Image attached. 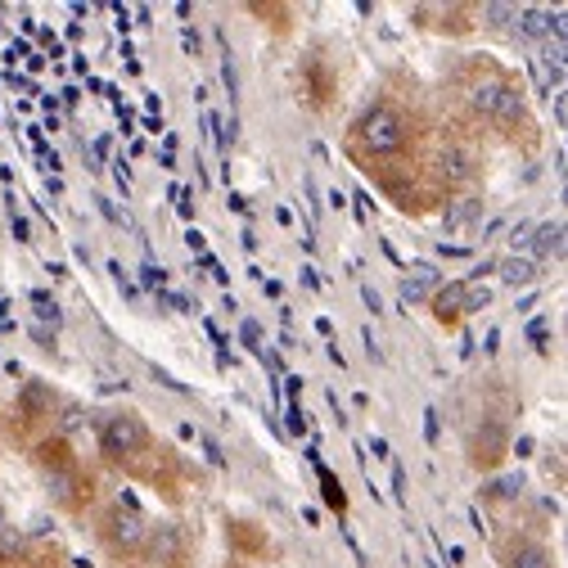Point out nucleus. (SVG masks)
Segmentation results:
<instances>
[{"label": "nucleus", "mask_w": 568, "mask_h": 568, "mask_svg": "<svg viewBox=\"0 0 568 568\" xmlns=\"http://www.w3.org/2000/svg\"><path fill=\"white\" fill-rule=\"evenodd\" d=\"M347 145L366 163L402 159L415 145V118L393 100H375V104H366L357 113V122L347 126Z\"/></svg>", "instance_id": "1"}, {"label": "nucleus", "mask_w": 568, "mask_h": 568, "mask_svg": "<svg viewBox=\"0 0 568 568\" xmlns=\"http://www.w3.org/2000/svg\"><path fill=\"white\" fill-rule=\"evenodd\" d=\"M32 465H37V478H41L45 496H50L59 510L78 515V510L91 506V478L82 474V465L73 456H68L63 443H41L37 456H32Z\"/></svg>", "instance_id": "2"}, {"label": "nucleus", "mask_w": 568, "mask_h": 568, "mask_svg": "<svg viewBox=\"0 0 568 568\" xmlns=\"http://www.w3.org/2000/svg\"><path fill=\"white\" fill-rule=\"evenodd\" d=\"M95 532L113 559H140L145 555V541H150V519L140 515V506L131 496H113V501L100 510Z\"/></svg>", "instance_id": "3"}, {"label": "nucleus", "mask_w": 568, "mask_h": 568, "mask_svg": "<svg viewBox=\"0 0 568 568\" xmlns=\"http://www.w3.org/2000/svg\"><path fill=\"white\" fill-rule=\"evenodd\" d=\"M95 443H100V456L109 460V465H131V460H140L150 452V424H145V415L140 410H109V415H100V424H95Z\"/></svg>", "instance_id": "4"}, {"label": "nucleus", "mask_w": 568, "mask_h": 568, "mask_svg": "<svg viewBox=\"0 0 568 568\" xmlns=\"http://www.w3.org/2000/svg\"><path fill=\"white\" fill-rule=\"evenodd\" d=\"M487 303H491V290H487V284L452 280L447 290H438V294L429 298V312H434V321H438L443 329H452V325H460L469 312H483Z\"/></svg>", "instance_id": "5"}, {"label": "nucleus", "mask_w": 568, "mask_h": 568, "mask_svg": "<svg viewBox=\"0 0 568 568\" xmlns=\"http://www.w3.org/2000/svg\"><path fill=\"white\" fill-rule=\"evenodd\" d=\"M506 456H510V434H506V424L496 419V415H487L478 429L469 434V465L478 469V474H496L506 465Z\"/></svg>", "instance_id": "6"}, {"label": "nucleus", "mask_w": 568, "mask_h": 568, "mask_svg": "<svg viewBox=\"0 0 568 568\" xmlns=\"http://www.w3.org/2000/svg\"><path fill=\"white\" fill-rule=\"evenodd\" d=\"M487 126H496L501 135L528 131V95H524V87H519L510 73L501 78V87H496V100H491V109H487Z\"/></svg>", "instance_id": "7"}, {"label": "nucleus", "mask_w": 568, "mask_h": 568, "mask_svg": "<svg viewBox=\"0 0 568 568\" xmlns=\"http://www.w3.org/2000/svg\"><path fill=\"white\" fill-rule=\"evenodd\" d=\"M496 564L501 568H559L550 546L528 537V532H515L510 541H501V550H496Z\"/></svg>", "instance_id": "8"}, {"label": "nucleus", "mask_w": 568, "mask_h": 568, "mask_svg": "<svg viewBox=\"0 0 568 568\" xmlns=\"http://www.w3.org/2000/svg\"><path fill=\"white\" fill-rule=\"evenodd\" d=\"M564 222H541V226H532L528 231V240H524V248H528V262H559L564 257Z\"/></svg>", "instance_id": "9"}, {"label": "nucleus", "mask_w": 568, "mask_h": 568, "mask_svg": "<svg viewBox=\"0 0 568 568\" xmlns=\"http://www.w3.org/2000/svg\"><path fill=\"white\" fill-rule=\"evenodd\" d=\"M19 410H23V419H45L54 410V388L45 379H28L19 393Z\"/></svg>", "instance_id": "10"}, {"label": "nucleus", "mask_w": 568, "mask_h": 568, "mask_svg": "<svg viewBox=\"0 0 568 568\" xmlns=\"http://www.w3.org/2000/svg\"><path fill=\"white\" fill-rule=\"evenodd\" d=\"M443 176H447V185H469V181L478 176L474 154H469V150H460V145H452V150L443 154Z\"/></svg>", "instance_id": "11"}, {"label": "nucleus", "mask_w": 568, "mask_h": 568, "mask_svg": "<svg viewBox=\"0 0 568 568\" xmlns=\"http://www.w3.org/2000/svg\"><path fill=\"white\" fill-rule=\"evenodd\" d=\"M478 217H483V199H474V194H469V199L447 203V217H443V222H447V231H469Z\"/></svg>", "instance_id": "12"}, {"label": "nucleus", "mask_w": 568, "mask_h": 568, "mask_svg": "<svg viewBox=\"0 0 568 568\" xmlns=\"http://www.w3.org/2000/svg\"><path fill=\"white\" fill-rule=\"evenodd\" d=\"M524 496V474H496L483 483V501H515Z\"/></svg>", "instance_id": "13"}, {"label": "nucleus", "mask_w": 568, "mask_h": 568, "mask_svg": "<svg viewBox=\"0 0 568 568\" xmlns=\"http://www.w3.org/2000/svg\"><path fill=\"white\" fill-rule=\"evenodd\" d=\"M496 271H501L506 284H537L541 280V266L528 257H506V262H496Z\"/></svg>", "instance_id": "14"}, {"label": "nucleus", "mask_w": 568, "mask_h": 568, "mask_svg": "<svg viewBox=\"0 0 568 568\" xmlns=\"http://www.w3.org/2000/svg\"><path fill=\"white\" fill-rule=\"evenodd\" d=\"M519 19V6H506V0H491V6H483V23L487 28H506Z\"/></svg>", "instance_id": "15"}, {"label": "nucleus", "mask_w": 568, "mask_h": 568, "mask_svg": "<svg viewBox=\"0 0 568 568\" xmlns=\"http://www.w3.org/2000/svg\"><path fill=\"white\" fill-rule=\"evenodd\" d=\"M19 555H23V532L6 528V532H0V559H19Z\"/></svg>", "instance_id": "16"}, {"label": "nucleus", "mask_w": 568, "mask_h": 568, "mask_svg": "<svg viewBox=\"0 0 568 568\" xmlns=\"http://www.w3.org/2000/svg\"><path fill=\"white\" fill-rule=\"evenodd\" d=\"M82 424H87V410H82V406H63V419H59L63 434H78Z\"/></svg>", "instance_id": "17"}, {"label": "nucleus", "mask_w": 568, "mask_h": 568, "mask_svg": "<svg viewBox=\"0 0 568 568\" xmlns=\"http://www.w3.org/2000/svg\"><path fill=\"white\" fill-rule=\"evenodd\" d=\"M438 438H443V429H438V410L429 406V410H424V443L438 447Z\"/></svg>", "instance_id": "18"}, {"label": "nucleus", "mask_w": 568, "mask_h": 568, "mask_svg": "<svg viewBox=\"0 0 568 568\" xmlns=\"http://www.w3.org/2000/svg\"><path fill=\"white\" fill-rule=\"evenodd\" d=\"M140 280H145V290H154V294H159V290H163V280H168V275H163L159 266H150V262H145V266H140Z\"/></svg>", "instance_id": "19"}, {"label": "nucleus", "mask_w": 568, "mask_h": 568, "mask_svg": "<svg viewBox=\"0 0 568 568\" xmlns=\"http://www.w3.org/2000/svg\"><path fill=\"white\" fill-rule=\"evenodd\" d=\"M172 199H181V203H176V212L190 222V217H194V190H181V185H176V190H172Z\"/></svg>", "instance_id": "20"}, {"label": "nucleus", "mask_w": 568, "mask_h": 568, "mask_svg": "<svg viewBox=\"0 0 568 568\" xmlns=\"http://www.w3.org/2000/svg\"><path fill=\"white\" fill-rule=\"evenodd\" d=\"M528 338L537 343V352L546 357V352H550V347H546V343H550V334H546V325H541V321H532V325H528Z\"/></svg>", "instance_id": "21"}, {"label": "nucleus", "mask_w": 568, "mask_h": 568, "mask_svg": "<svg viewBox=\"0 0 568 568\" xmlns=\"http://www.w3.org/2000/svg\"><path fill=\"white\" fill-rule=\"evenodd\" d=\"M10 226H14V240H19V244H32V231H28V217H19V212H10Z\"/></svg>", "instance_id": "22"}, {"label": "nucleus", "mask_w": 568, "mask_h": 568, "mask_svg": "<svg viewBox=\"0 0 568 568\" xmlns=\"http://www.w3.org/2000/svg\"><path fill=\"white\" fill-rule=\"evenodd\" d=\"M290 434H307V415L298 406H290Z\"/></svg>", "instance_id": "23"}, {"label": "nucleus", "mask_w": 568, "mask_h": 568, "mask_svg": "<svg viewBox=\"0 0 568 568\" xmlns=\"http://www.w3.org/2000/svg\"><path fill=\"white\" fill-rule=\"evenodd\" d=\"M240 338H244V343H248V347L257 352V338H262V334H257V325H253V321H244V329H240Z\"/></svg>", "instance_id": "24"}, {"label": "nucleus", "mask_w": 568, "mask_h": 568, "mask_svg": "<svg viewBox=\"0 0 568 568\" xmlns=\"http://www.w3.org/2000/svg\"><path fill=\"white\" fill-rule=\"evenodd\" d=\"M185 244H190V253H207V248H203V244H207V240H203V235H199V231H190V235H185Z\"/></svg>", "instance_id": "25"}, {"label": "nucleus", "mask_w": 568, "mask_h": 568, "mask_svg": "<svg viewBox=\"0 0 568 568\" xmlns=\"http://www.w3.org/2000/svg\"><path fill=\"white\" fill-rule=\"evenodd\" d=\"M203 452H207L212 465H222V452H217V443H212V438H203Z\"/></svg>", "instance_id": "26"}, {"label": "nucleus", "mask_w": 568, "mask_h": 568, "mask_svg": "<svg viewBox=\"0 0 568 568\" xmlns=\"http://www.w3.org/2000/svg\"><path fill=\"white\" fill-rule=\"evenodd\" d=\"M303 284H307V290H321V275L312 266H303Z\"/></svg>", "instance_id": "27"}, {"label": "nucleus", "mask_w": 568, "mask_h": 568, "mask_svg": "<svg viewBox=\"0 0 568 568\" xmlns=\"http://www.w3.org/2000/svg\"><path fill=\"white\" fill-rule=\"evenodd\" d=\"M32 303H37V307H54V298H50L45 290H32Z\"/></svg>", "instance_id": "28"}, {"label": "nucleus", "mask_w": 568, "mask_h": 568, "mask_svg": "<svg viewBox=\"0 0 568 568\" xmlns=\"http://www.w3.org/2000/svg\"><path fill=\"white\" fill-rule=\"evenodd\" d=\"M469 528H474V532H478V537H483V528H487V524H483V515H478V510H474V506H469Z\"/></svg>", "instance_id": "29"}, {"label": "nucleus", "mask_w": 568, "mask_h": 568, "mask_svg": "<svg viewBox=\"0 0 568 568\" xmlns=\"http://www.w3.org/2000/svg\"><path fill=\"white\" fill-rule=\"evenodd\" d=\"M362 298H366L371 312H379V294H375V290H362Z\"/></svg>", "instance_id": "30"}, {"label": "nucleus", "mask_w": 568, "mask_h": 568, "mask_svg": "<svg viewBox=\"0 0 568 568\" xmlns=\"http://www.w3.org/2000/svg\"><path fill=\"white\" fill-rule=\"evenodd\" d=\"M510 452H515V456H528V452H532V438H519Z\"/></svg>", "instance_id": "31"}, {"label": "nucleus", "mask_w": 568, "mask_h": 568, "mask_svg": "<svg viewBox=\"0 0 568 568\" xmlns=\"http://www.w3.org/2000/svg\"><path fill=\"white\" fill-rule=\"evenodd\" d=\"M10 528V510H6V501H0V532Z\"/></svg>", "instance_id": "32"}]
</instances>
